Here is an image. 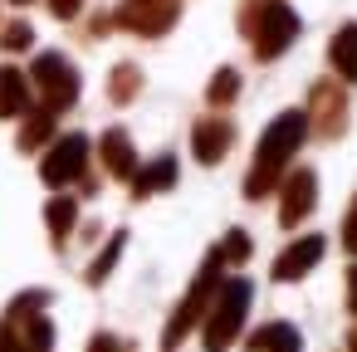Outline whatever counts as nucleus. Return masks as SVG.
<instances>
[{"label": "nucleus", "instance_id": "nucleus-11", "mask_svg": "<svg viewBox=\"0 0 357 352\" xmlns=\"http://www.w3.org/2000/svg\"><path fill=\"white\" fill-rule=\"evenodd\" d=\"M230 142H235V128H230L225 118H206V123H196V132H191L196 157H201V162H211V167L230 152Z\"/></svg>", "mask_w": 357, "mask_h": 352}, {"label": "nucleus", "instance_id": "nucleus-30", "mask_svg": "<svg viewBox=\"0 0 357 352\" xmlns=\"http://www.w3.org/2000/svg\"><path fill=\"white\" fill-rule=\"evenodd\" d=\"M20 6H25V0H20Z\"/></svg>", "mask_w": 357, "mask_h": 352}, {"label": "nucleus", "instance_id": "nucleus-16", "mask_svg": "<svg viewBox=\"0 0 357 352\" xmlns=\"http://www.w3.org/2000/svg\"><path fill=\"white\" fill-rule=\"evenodd\" d=\"M328 59H333V69H337L347 84H357V25L337 30V40H333V49H328Z\"/></svg>", "mask_w": 357, "mask_h": 352}, {"label": "nucleus", "instance_id": "nucleus-21", "mask_svg": "<svg viewBox=\"0 0 357 352\" xmlns=\"http://www.w3.org/2000/svg\"><path fill=\"white\" fill-rule=\"evenodd\" d=\"M137 84H142V74H137L132 64H118V69H113V103H128V98L137 93Z\"/></svg>", "mask_w": 357, "mask_h": 352}, {"label": "nucleus", "instance_id": "nucleus-3", "mask_svg": "<svg viewBox=\"0 0 357 352\" xmlns=\"http://www.w3.org/2000/svg\"><path fill=\"white\" fill-rule=\"evenodd\" d=\"M250 298H255V284L250 279H225L220 289H215V298H211V308H206V328H201V342H206V352H225L235 337H240V328H245V313H250Z\"/></svg>", "mask_w": 357, "mask_h": 352}, {"label": "nucleus", "instance_id": "nucleus-1", "mask_svg": "<svg viewBox=\"0 0 357 352\" xmlns=\"http://www.w3.org/2000/svg\"><path fill=\"white\" fill-rule=\"evenodd\" d=\"M50 293L30 289L0 318V352H54V323L45 318Z\"/></svg>", "mask_w": 357, "mask_h": 352}, {"label": "nucleus", "instance_id": "nucleus-5", "mask_svg": "<svg viewBox=\"0 0 357 352\" xmlns=\"http://www.w3.org/2000/svg\"><path fill=\"white\" fill-rule=\"evenodd\" d=\"M220 269H225V259H220V250H211V254H206V264H201V274L191 279L186 298L176 303V313H172L167 332H162V342H167V347H176V342H181V337L206 318V308H211V298H215V289H220Z\"/></svg>", "mask_w": 357, "mask_h": 352}, {"label": "nucleus", "instance_id": "nucleus-12", "mask_svg": "<svg viewBox=\"0 0 357 352\" xmlns=\"http://www.w3.org/2000/svg\"><path fill=\"white\" fill-rule=\"evenodd\" d=\"M245 347L250 352H303V337L294 323H264L245 337Z\"/></svg>", "mask_w": 357, "mask_h": 352}, {"label": "nucleus", "instance_id": "nucleus-10", "mask_svg": "<svg viewBox=\"0 0 357 352\" xmlns=\"http://www.w3.org/2000/svg\"><path fill=\"white\" fill-rule=\"evenodd\" d=\"M318 259H323V235H303V240H294V245L274 259V279H279V284H294V279H303Z\"/></svg>", "mask_w": 357, "mask_h": 352}, {"label": "nucleus", "instance_id": "nucleus-14", "mask_svg": "<svg viewBox=\"0 0 357 352\" xmlns=\"http://www.w3.org/2000/svg\"><path fill=\"white\" fill-rule=\"evenodd\" d=\"M103 162H108V176H137V157H132V142L123 128L103 132Z\"/></svg>", "mask_w": 357, "mask_h": 352}, {"label": "nucleus", "instance_id": "nucleus-2", "mask_svg": "<svg viewBox=\"0 0 357 352\" xmlns=\"http://www.w3.org/2000/svg\"><path fill=\"white\" fill-rule=\"evenodd\" d=\"M303 137H308V118H303V113H279V118L269 123L264 142H259V157H255V171H250L245 191H250V196H264V191L279 181L284 162L298 152V142H303Z\"/></svg>", "mask_w": 357, "mask_h": 352}, {"label": "nucleus", "instance_id": "nucleus-26", "mask_svg": "<svg viewBox=\"0 0 357 352\" xmlns=\"http://www.w3.org/2000/svg\"><path fill=\"white\" fill-rule=\"evenodd\" d=\"M342 245L357 254V201H352V211H347V220H342Z\"/></svg>", "mask_w": 357, "mask_h": 352}, {"label": "nucleus", "instance_id": "nucleus-27", "mask_svg": "<svg viewBox=\"0 0 357 352\" xmlns=\"http://www.w3.org/2000/svg\"><path fill=\"white\" fill-rule=\"evenodd\" d=\"M50 10H54L59 20H69V15H79V0H50Z\"/></svg>", "mask_w": 357, "mask_h": 352}, {"label": "nucleus", "instance_id": "nucleus-25", "mask_svg": "<svg viewBox=\"0 0 357 352\" xmlns=\"http://www.w3.org/2000/svg\"><path fill=\"white\" fill-rule=\"evenodd\" d=\"M89 352H132V342H123V337H113V332H98V337L89 342Z\"/></svg>", "mask_w": 357, "mask_h": 352}, {"label": "nucleus", "instance_id": "nucleus-28", "mask_svg": "<svg viewBox=\"0 0 357 352\" xmlns=\"http://www.w3.org/2000/svg\"><path fill=\"white\" fill-rule=\"evenodd\" d=\"M347 308H352V313H357V264H352V269H347Z\"/></svg>", "mask_w": 357, "mask_h": 352}, {"label": "nucleus", "instance_id": "nucleus-4", "mask_svg": "<svg viewBox=\"0 0 357 352\" xmlns=\"http://www.w3.org/2000/svg\"><path fill=\"white\" fill-rule=\"evenodd\" d=\"M240 25H245V35H250V45H255L259 59L284 54L294 45V35H298V15L289 6H279V0H250Z\"/></svg>", "mask_w": 357, "mask_h": 352}, {"label": "nucleus", "instance_id": "nucleus-7", "mask_svg": "<svg viewBox=\"0 0 357 352\" xmlns=\"http://www.w3.org/2000/svg\"><path fill=\"white\" fill-rule=\"evenodd\" d=\"M84 167H89V137H84V132H69V137H59V142L50 147L40 176H45L50 186H69V181L84 176Z\"/></svg>", "mask_w": 357, "mask_h": 352}, {"label": "nucleus", "instance_id": "nucleus-23", "mask_svg": "<svg viewBox=\"0 0 357 352\" xmlns=\"http://www.w3.org/2000/svg\"><path fill=\"white\" fill-rule=\"evenodd\" d=\"M220 259H225V264H245V259H250V235H245V230H230L225 245H220Z\"/></svg>", "mask_w": 357, "mask_h": 352}, {"label": "nucleus", "instance_id": "nucleus-13", "mask_svg": "<svg viewBox=\"0 0 357 352\" xmlns=\"http://www.w3.org/2000/svg\"><path fill=\"white\" fill-rule=\"evenodd\" d=\"M342 113H347V108H342V93H337L333 84H318V89H313V118H318V132H328V137L342 132Z\"/></svg>", "mask_w": 357, "mask_h": 352}, {"label": "nucleus", "instance_id": "nucleus-20", "mask_svg": "<svg viewBox=\"0 0 357 352\" xmlns=\"http://www.w3.org/2000/svg\"><path fill=\"white\" fill-rule=\"evenodd\" d=\"M50 132H54V113L45 108V113H35V118H30V128L20 132V147H25V152H35V147H40Z\"/></svg>", "mask_w": 357, "mask_h": 352}, {"label": "nucleus", "instance_id": "nucleus-9", "mask_svg": "<svg viewBox=\"0 0 357 352\" xmlns=\"http://www.w3.org/2000/svg\"><path fill=\"white\" fill-rule=\"evenodd\" d=\"M313 196H318V176L308 167H298L289 181H284V206H279V225H298L308 211H313Z\"/></svg>", "mask_w": 357, "mask_h": 352}, {"label": "nucleus", "instance_id": "nucleus-22", "mask_svg": "<svg viewBox=\"0 0 357 352\" xmlns=\"http://www.w3.org/2000/svg\"><path fill=\"white\" fill-rule=\"evenodd\" d=\"M235 93H240V74H235V69H220V74L211 79V93H206V98L220 108V103H230Z\"/></svg>", "mask_w": 357, "mask_h": 352}, {"label": "nucleus", "instance_id": "nucleus-19", "mask_svg": "<svg viewBox=\"0 0 357 352\" xmlns=\"http://www.w3.org/2000/svg\"><path fill=\"white\" fill-rule=\"evenodd\" d=\"M123 240H128V235L118 230V235L108 240V250H103V254L89 264V284H103V279H108V269H113V264H118V254H123Z\"/></svg>", "mask_w": 357, "mask_h": 352}, {"label": "nucleus", "instance_id": "nucleus-17", "mask_svg": "<svg viewBox=\"0 0 357 352\" xmlns=\"http://www.w3.org/2000/svg\"><path fill=\"white\" fill-rule=\"evenodd\" d=\"M176 181V162L172 157H157L142 176H132V196H152V191H162V186H172Z\"/></svg>", "mask_w": 357, "mask_h": 352}, {"label": "nucleus", "instance_id": "nucleus-24", "mask_svg": "<svg viewBox=\"0 0 357 352\" xmlns=\"http://www.w3.org/2000/svg\"><path fill=\"white\" fill-rule=\"evenodd\" d=\"M30 40H35V30L25 25V20H15V25H6V30H0V49H30Z\"/></svg>", "mask_w": 357, "mask_h": 352}, {"label": "nucleus", "instance_id": "nucleus-18", "mask_svg": "<svg viewBox=\"0 0 357 352\" xmlns=\"http://www.w3.org/2000/svg\"><path fill=\"white\" fill-rule=\"evenodd\" d=\"M74 215H79V201H69V196H59V201H50V211H45V220H50V230H54V240H69V230H74Z\"/></svg>", "mask_w": 357, "mask_h": 352}, {"label": "nucleus", "instance_id": "nucleus-15", "mask_svg": "<svg viewBox=\"0 0 357 352\" xmlns=\"http://www.w3.org/2000/svg\"><path fill=\"white\" fill-rule=\"evenodd\" d=\"M30 103V84L20 69H0V118H15Z\"/></svg>", "mask_w": 357, "mask_h": 352}, {"label": "nucleus", "instance_id": "nucleus-8", "mask_svg": "<svg viewBox=\"0 0 357 352\" xmlns=\"http://www.w3.org/2000/svg\"><path fill=\"white\" fill-rule=\"evenodd\" d=\"M176 20V0H128L118 10V25L137 30V35H162Z\"/></svg>", "mask_w": 357, "mask_h": 352}, {"label": "nucleus", "instance_id": "nucleus-6", "mask_svg": "<svg viewBox=\"0 0 357 352\" xmlns=\"http://www.w3.org/2000/svg\"><path fill=\"white\" fill-rule=\"evenodd\" d=\"M35 84L45 93V108L50 113L74 108V98H79V74H74V64L64 54H40L35 59Z\"/></svg>", "mask_w": 357, "mask_h": 352}, {"label": "nucleus", "instance_id": "nucleus-29", "mask_svg": "<svg viewBox=\"0 0 357 352\" xmlns=\"http://www.w3.org/2000/svg\"><path fill=\"white\" fill-rule=\"evenodd\" d=\"M347 347H352V352H357V328H352V332H347Z\"/></svg>", "mask_w": 357, "mask_h": 352}]
</instances>
